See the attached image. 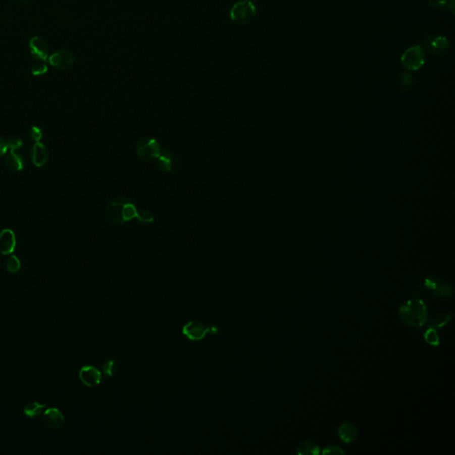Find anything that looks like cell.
Instances as JSON below:
<instances>
[{"label": "cell", "instance_id": "6da1fadb", "mask_svg": "<svg viewBox=\"0 0 455 455\" xmlns=\"http://www.w3.org/2000/svg\"><path fill=\"white\" fill-rule=\"evenodd\" d=\"M107 215L115 224H125L133 219H136L142 224H149L154 222V217L149 212L139 211L132 201L125 197H119L111 201L108 206Z\"/></svg>", "mask_w": 455, "mask_h": 455}, {"label": "cell", "instance_id": "7a4b0ae2", "mask_svg": "<svg viewBox=\"0 0 455 455\" xmlns=\"http://www.w3.org/2000/svg\"><path fill=\"white\" fill-rule=\"evenodd\" d=\"M398 317L407 326L420 327L427 322L428 309L422 300L412 299L400 307Z\"/></svg>", "mask_w": 455, "mask_h": 455}, {"label": "cell", "instance_id": "3957f363", "mask_svg": "<svg viewBox=\"0 0 455 455\" xmlns=\"http://www.w3.org/2000/svg\"><path fill=\"white\" fill-rule=\"evenodd\" d=\"M256 15V8L250 0H241L230 10V19L237 24L244 25L252 22Z\"/></svg>", "mask_w": 455, "mask_h": 455}, {"label": "cell", "instance_id": "277c9868", "mask_svg": "<svg viewBox=\"0 0 455 455\" xmlns=\"http://www.w3.org/2000/svg\"><path fill=\"white\" fill-rule=\"evenodd\" d=\"M401 63L408 71L421 69L425 63L424 51L420 45H414L407 49L401 56Z\"/></svg>", "mask_w": 455, "mask_h": 455}, {"label": "cell", "instance_id": "5b68a950", "mask_svg": "<svg viewBox=\"0 0 455 455\" xmlns=\"http://www.w3.org/2000/svg\"><path fill=\"white\" fill-rule=\"evenodd\" d=\"M162 152L159 141L154 138H145L138 142L136 153L144 161L157 160Z\"/></svg>", "mask_w": 455, "mask_h": 455}, {"label": "cell", "instance_id": "8992f818", "mask_svg": "<svg viewBox=\"0 0 455 455\" xmlns=\"http://www.w3.org/2000/svg\"><path fill=\"white\" fill-rule=\"evenodd\" d=\"M218 332V329L215 326H206L203 324L196 321H190L183 326L182 333L185 335L189 340H203L204 338L208 333L215 334Z\"/></svg>", "mask_w": 455, "mask_h": 455}, {"label": "cell", "instance_id": "52a82bcc", "mask_svg": "<svg viewBox=\"0 0 455 455\" xmlns=\"http://www.w3.org/2000/svg\"><path fill=\"white\" fill-rule=\"evenodd\" d=\"M48 62L53 67L58 70H67L73 64L74 57L69 50H59L49 56Z\"/></svg>", "mask_w": 455, "mask_h": 455}, {"label": "cell", "instance_id": "ba28073f", "mask_svg": "<svg viewBox=\"0 0 455 455\" xmlns=\"http://www.w3.org/2000/svg\"><path fill=\"white\" fill-rule=\"evenodd\" d=\"M80 381L87 387H94L102 381V373L93 366H85L79 371Z\"/></svg>", "mask_w": 455, "mask_h": 455}, {"label": "cell", "instance_id": "9c48e42d", "mask_svg": "<svg viewBox=\"0 0 455 455\" xmlns=\"http://www.w3.org/2000/svg\"><path fill=\"white\" fill-rule=\"evenodd\" d=\"M30 53L35 59L42 62L48 61V46L41 37H34L30 39Z\"/></svg>", "mask_w": 455, "mask_h": 455}, {"label": "cell", "instance_id": "30bf717a", "mask_svg": "<svg viewBox=\"0 0 455 455\" xmlns=\"http://www.w3.org/2000/svg\"><path fill=\"white\" fill-rule=\"evenodd\" d=\"M16 246V237L13 230L5 229L0 231V254L11 255Z\"/></svg>", "mask_w": 455, "mask_h": 455}, {"label": "cell", "instance_id": "8fae6325", "mask_svg": "<svg viewBox=\"0 0 455 455\" xmlns=\"http://www.w3.org/2000/svg\"><path fill=\"white\" fill-rule=\"evenodd\" d=\"M43 422L51 429H59L64 423V416L57 408H49L43 415Z\"/></svg>", "mask_w": 455, "mask_h": 455}, {"label": "cell", "instance_id": "7c38bea8", "mask_svg": "<svg viewBox=\"0 0 455 455\" xmlns=\"http://www.w3.org/2000/svg\"><path fill=\"white\" fill-rule=\"evenodd\" d=\"M30 158L32 163L37 167L44 166L48 161L49 153L46 147L41 142H36L31 148Z\"/></svg>", "mask_w": 455, "mask_h": 455}, {"label": "cell", "instance_id": "4fadbf2b", "mask_svg": "<svg viewBox=\"0 0 455 455\" xmlns=\"http://www.w3.org/2000/svg\"><path fill=\"white\" fill-rule=\"evenodd\" d=\"M338 434L340 439L347 443L351 444L357 438V428L356 426L350 422H346L340 426L338 430Z\"/></svg>", "mask_w": 455, "mask_h": 455}, {"label": "cell", "instance_id": "5bb4252c", "mask_svg": "<svg viewBox=\"0 0 455 455\" xmlns=\"http://www.w3.org/2000/svg\"><path fill=\"white\" fill-rule=\"evenodd\" d=\"M6 164L10 170L15 171V172L23 170L25 167V162H24L23 157L18 153H15L13 150H10V152L7 155Z\"/></svg>", "mask_w": 455, "mask_h": 455}, {"label": "cell", "instance_id": "9a60e30c", "mask_svg": "<svg viewBox=\"0 0 455 455\" xmlns=\"http://www.w3.org/2000/svg\"><path fill=\"white\" fill-rule=\"evenodd\" d=\"M431 50L437 56H445L450 50V43L446 37H437L431 42Z\"/></svg>", "mask_w": 455, "mask_h": 455}, {"label": "cell", "instance_id": "2e32d148", "mask_svg": "<svg viewBox=\"0 0 455 455\" xmlns=\"http://www.w3.org/2000/svg\"><path fill=\"white\" fill-rule=\"evenodd\" d=\"M173 159L174 157L170 152L162 149L161 154L157 159V166L159 169L162 172H170L173 168Z\"/></svg>", "mask_w": 455, "mask_h": 455}, {"label": "cell", "instance_id": "e0dca14e", "mask_svg": "<svg viewBox=\"0 0 455 455\" xmlns=\"http://www.w3.org/2000/svg\"><path fill=\"white\" fill-rule=\"evenodd\" d=\"M319 452V446L312 441H304L297 450V453L300 455H318Z\"/></svg>", "mask_w": 455, "mask_h": 455}, {"label": "cell", "instance_id": "ac0fdd59", "mask_svg": "<svg viewBox=\"0 0 455 455\" xmlns=\"http://www.w3.org/2000/svg\"><path fill=\"white\" fill-rule=\"evenodd\" d=\"M451 319V314L447 312H440L434 315L431 319L429 320V325L434 328H441L445 326L447 323L450 322Z\"/></svg>", "mask_w": 455, "mask_h": 455}, {"label": "cell", "instance_id": "d6986e66", "mask_svg": "<svg viewBox=\"0 0 455 455\" xmlns=\"http://www.w3.org/2000/svg\"><path fill=\"white\" fill-rule=\"evenodd\" d=\"M44 407H45V403L32 402V403L27 405L26 407L24 408V414L29 418H37L43 413Z\"/></svg>", "mask_w": 455, "mask_h": 455}, {"label": "cell", "instance_id": "ffe728a7", "mask_svg": "<svg viewBox=\"0 0 455 455\" xmlns=\"http://www.w3.org/2000/svg\"><path fill=\"white\" fill-rule=\"evenodd\" d=\"M434 295L439 298H449L453 293V288L451 285L448 284H442L437 286V288L433 290Z\"/></svg>", "mask_w": 455, "mask_h": 455}, {"label": "cell", "instance_id": "44dd1931", "mask_svg": "<svg viewBox=\"0 0 455 455\" xmlns=\"http://www.w3.org/2000/svg\"><path fill=\"white\" fill-rule=\"evenodd\" d=\"M424 339H425L426 342L431 346H438L440 343L437 330L432 326H429V329L426 331L424 333Z\"/></svg>", "mask_w": 455, "mask_h": 455}, {"label": "cell", "instance_id": "7402d4cb", "mask_svg": "<svg viewBox=\"0 0 455 455\" xmlns=\"http://www.w3.org/2000/svg\"><path fill=\"white\" fill-rule=\"evenodd\" d=\"M20 269H21V262H20V260H19L17 256H15V255H12L8 258V262H7V270L12 274H15V273L18 272Z\"/></svg>", "mask_w": 455, "mask_h": 455}, {"label": "cell", "instance_id": "603a6c76", "mask_svg": "<svg viewBox=\"0 0 455 455\" xmlns=\"http://www.w3.org/2000/svg\"><path fill=\"white\" fill-rule=\"evenodd\" d=\"M103 370L105 375H107L109 377H111L115 374L117 372V366H116L115 361L109 359L106 362L104 363L103 366Z\"/></svg>", "mask_w": 455, "mask_h": 455}, {"label": "cell", "instance_id": "cb8c5ba5", "mask_svg": "<svg viewBox=\"0 0 455 455\" xmlns=\"http://www.w3.org/2000/svg\"><path fill=\"white\" fill-rule=\"evenodd\" d=\"M48 71V66L45 62L40 61L39 63H35L32 67V74L34 76H42Z\"/></svg>", "mask_w": 455, "mask_h": 455}, {"label": "cell", "instance_id": "d4e9b609", "mask_svg": "<svg viewBox=\"0 0 455 455\" xmlns=\"http://www.w3.org/2000/svg\"><path fill=\"white\" fill-rule=\"evenodd\" d=\"M440 279L436 276H429L425 279V286L429 290H435L438 285H440Z\"/></svg>", "mask_w": 455, "mask_h": 455}, {"label": "cell", "instance_id": "484cf974", "mask_svg": "<svg viewBox=\"0 0 455 455\" xmlns=\"http://www.w3.org/2000/svg\"><path fill=\"white\" fill-rule=\"evenodd\" d=\"M7 146L9 150L15 151L16 149L22 148L23 146V141L21 140L20 138H11L7 141Z\"/></svg>", "mask_w": 455, "mask_h": 455}, {"label": "cell", "instance_id": "4316f807", "mask_svg": "<svg viewBox=\"0 0 455 455\" xmlns=\"http://www.w3.org/2000/svg\"><path fill=\"white\" fill-rule=\"evenodd\" d=\"M30 137L35 142H40L41 139L43 137V132L42 130L37 127V126H33L31 127L30 132Z\"/></svg>", "mask_w": 455, "mask_h": 455}, {"label": "cell", "instance_id": "83f0119b", "mask_svg": "<svg viewBox=\"0 0 455 455\" xmlns=\"http://www.w3.org/2000/svg\"><path fill=\"white\" fill-rule=\"evenodd\" d=\"M323 454H344L345 451L336 445H331L324 449L322 452Z\"/></svg>", "mask_w": 455, "mask_h": 455}, {"label": "cell", "instance_id": "f1b7e54d", "mask_svg": "<svg viewBox=\"0 0 455 455\" xmlns=\"http://www.w3.org/2000/svg\"><path fill=\"white\" fill-rule=\"evenodd\" d=\"M429 5L430 8L438 10H444L446 8L447 0H429Z\"/></svg>", "mask_w": 455, "mask_h": 455}, {"label": "cell", "instance_id": "f546056e", "mask_svg": "<svg viewBox=\"0 0 455 455\" xmlns=\"http://www.w3.org/2000/svg\"><path fill=\"white\" fill-rule=\"evenodd\" d=\"M8 150V146H7V141H5L4 139L0 136V158H1L2 156H4Z\"/></svg>", "mask_w": 455, "mask_h": 455}, {"label": "cell", "instance_id": "4dcf8cb0", "mask_svg": "<svg viewBox=\"0 0 455 455\" xmlns=\"http://www.w3.org/2000/svg\"><path fill=\"white\" fill-rule=\"evenodd\" d=\"M446 8H448V9H450L452 14H454V0H449L447 2V5H446Z\"/></svg>", "mask_w": 455, "mask_h": 455}, {"label": "cell", "instance_id": "1f68e13d", "mask_svg": "<svg viewBox=\"0 0 455 455\" xmlns=\"http://www.w3.org/2000/svg\"><path fill=\"white\" fill-rule=\"evenodd\" d=\"M254 1H256V0H254Z\"/></svg>", "mask_w": 455, "mask_h": 455}]
</instances>
